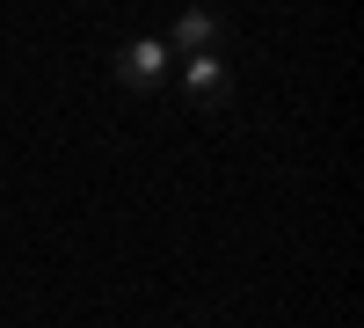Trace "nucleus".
Listing matches in <instances>:
<instances>
[{
    "instance_id": "nucleus-1",
    "label": "nucleus",
    "mask_w": 364,
    "mask_h": 328,
    "mask_svg": "<svg viewBox=\"0 0 364 328\" xmlns=\"http://www.w3.org/2000/svg\"><path fill=\"white\" fill-rule=\"evenodd\" d=\"M182 95H190L204 117H211V110H226V102H233V73H226V58H219V51L182 58Z\"/></svg>"
},
{
    "instance_id": "nucleus-2",
    "label": "nucleus",
    "mask_w": 364,
    "mask_h": 328,
    "mask_svg": "<svg viewBox=\"0 0 364 328\" xmlns=\"http://www.w3.org/2000/svg\"><path fill=\"white\" fill-rule=\"evenodd\" d=\"M168 58H175V51H168L161 37H132L124 51H117V80H124L132 95H154V88L168 80Z\"/></svg>"
},
{
    "instance_id": "nucleus-3",
    "label": "nucleus",
    "mask_w": 364,
    "mask_h": 328,
    "mask_svg": "<svg viewBox=\"0 0 364 328\" xmlns=\"http://www.w3.org/2000/svg\"><path fill=\"white\" fill-rule=\"evenodd\" d=\"M175 58H197V51H219V15H204V8H190V15H175V29L161 37Z\"/></svg>"
}]
</instances>
